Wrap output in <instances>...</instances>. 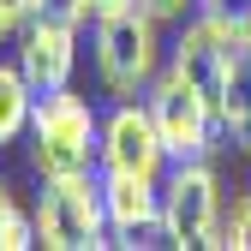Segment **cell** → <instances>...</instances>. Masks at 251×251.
<instances>
[{
	"instance_id": "obj_9",
	"label": "cell",
	"mask_w": 251,
	"mask_h": 251,
	"mask_svg": "<svg viewBox=\"0 0 251 251\" xmlns=\"http://www.w3.org/2000/svg\"><path fill=\"white\" fill-rule=\"evenodd\" d=\"M102 203H108L114 245H155V239H162V179L102 168Z\"/></svg>"
},
{
	"instance_id": "obj_13",
	"label": "cell",
	"mask_w": 251,
	"mask_h": 251,
	"mask_svg": "<svg viewBox=\"0 0 251 251\" xmlns=\"http://www.w3.org/2000/svg\"><path fill=\"white\" fill-rule=\"evenodd\" d=\"M36 12L66 18V24H90V0H36Z\"/></svg>"
},
{
	"instance_id": "obj_10",
	"label": "cell",
	"mask_w": 251,
	"mask_h": 251,
	"mask_svg": "<svg viewBox=\"0 0 251 251\" xmlns=\"http://www.w3.org/2000/svg\"><path fill=\"white\" fill-rule=\"evenodd\" d=\"M222 138L251 162V30H227V84H222Z\"/></svg>"
},
{
	"instance_id": "obj_4",
	"label": "cell",
	"mask_w": 251,
	"mask_h": 251,
	"mask_svg": "<svg viewBox=\"0 0 251 251\" xmlns=\"http://www.w3.org/2000/svg\"><path fill=\"white\" fill-rule=\"evenodd\" d=\"M222 209H227V198H222V174L209 168V155L168 162V174H162V239L168 245H179V251L203 245Z\"/></svg>"
},
{
	"instance_id": "obj_16",
	"label": "cell",
	"mask_w": 251,
	"mask_h": 251,
	"mask_svg": "<svg viewBox=\"0 0 251 251\" xmlns=\"http://www.w3.org/2000/svg\"><path fill=\"white\" fill-rule=\"evenodd\" d=\"M12 215H18V198H12V185L0 179V245H6V227H12Z\"/></svg>"
},
{
	"instance_id": "obj_14",
	"label": "cell",
	"mask_w": 251,
	"mask_h": 251,
	"mask_svg": "<svg viewBox=\"0 0 251 251\" xmlns=\"http://www.w3.org/2000/svg\"><path fill=\"white\" fill-rule=\"evenodd\" d=\"M138 6H150L162 24H179L185 12H198V0H138Z\"/></svg>"
},
{
	"instance_id": "obj_11",
	"label": "cell",
	"mask_w": 251,
	"mask_h": 251,
	"mask_svg": "<svg viewBox=\"0 0 251 251\" xmlns=\"http://www.w3.org/2000/svg\"><path fill=\"white\" fill-rule=\"evenodd\" d=\"M30 114H36V84L24 78L18 60H0V150H6V144H24Z\"/></svg>"
},
{
	"instance_id": "obj_8",
	"label": "cell",
	"mask_w": 251,
	"mask_h": 251,
	"mask_svg": "<svg viewBox=\"0 0 251 251\" xmlns=\"http://www.w3.org/2000/svg\"><path fill=\"white\" fill-rule=\"evenodd\" d=\"M12 60L24 66V78L36 84V96H48V90H66L72 72H78V24L36 12V18L18 30V54H12Z\"/></svg>"
},
{
	"instance_id": "obj_7",
	"label": "cell",
	"mask_w": 251,
	"mask_h": 251,
	"mask_svg": "<svg viewBox=\"0 0 251 251\" xmlns=\"http://www.w3.org/2000/svg\"><path fill=\"white\" fill-rule=\"evenodd\" d=\"M168 66L215 108V120H222V84H227V30L222 24L203 18V12H192V24L179 18V36L168 48Z\"/></svg>"
},
{
	"instance_id": "obj_15",
	"label": "cell",
	"mask_w": 251,
	"mask_h": 251,
	"mask_svg": "<svg viewBox=\"0 0 251 251\" xmlns=\"http://www.w3.org/2000/svg\"><path fill=\"white\" fill-rule=\"evenodd\" d=\"M0 12L12 18V30H24L30 18H36V0H0Z\"/></svg>"
},
{
	"instance_id": "obj_5",
	"label": "cell",
	"mask_w": 251,
	"mask_h": 251,
	"mask_svg": "<svg viewBox=\"0 0 251 251\" xmlns=\"http://www.w3.org/2000/svg\"><path fill=\"white\" fill-rule=\"evenodd\" d=\"M144 102H150L155 132H162V144H168L174 162H192V155H209V150H215V138H222V120H215V108H209V102H203L198 90L174 72V66H162V72L150 78Z\"/></svg>"
},
{
	"instance_id": "obj_3",
	"label": "cell",
	"mask_w": 251,
	"mask_h": 251,
	"mask_svg": "<svg viewBox=\"0 0 251 251\" xmlns=\"http://www.w3.org/2000/svg\"><path fill=\"white\" fill-rule=\"evenodd\" d=\"M36 245H48V251H102V245H114L108 203H102V168L78 174V179H42Z\"/></svg>"
},
{
	"instance_id": "obj_12",
	"label": "cell",
	"mask_w": 251,
	"mask_h": 251,
	"mask_svg": "<svg viewBox=\"0 0 251 251\" xmlns=\"http://www.w3.org/2000/svg\"><path fill=\"white\" fill-rule=\"evenodd\" d=\"M203 245H209V251H251V192L233 198L222 215H215V227H209Z\"/></svg>"
},
{
	"instance_id": "obj_2",
	"label": "cell",
	"mask_w": 251,
	"mask_h": 251,
	"mask_svg": "<svg viewBox=\"0 0 251 251\" xmlns=\"http://www.w3.org/2000/svg\"><path fill=\"white\" fill-rule=\"evenodd\" d=\"M162 18L138 0L96 18V78L108 96H144L150 78L162 72Z\"/></svg>"
},
{
	"instance_id": "obj_17",
	"label": "cell",
	"mask_w": 251,
	"mask_h": 251,
	"mask_svg": "<svg viewBox=\"0 0 251 251\" xmlns=\"http://www.w3.org/2000/svg\"><path fill=\"white\" fill-rule=\"evenodd\" d=\"M114 6H126V0H90V24H96L102 12H114Z\"/></svg>"
},
{
	"instance_id": "obj_1",
	"label": "cell",
	"mask_w": 251,
	"mask_h": 251,
	"mask_svg": "<svg viewBox=\"0 0 251 251\" xmlns=\"http://www.w3.org/2000/svg\"><path fill=\"white\" fill-rule=\"evenodd\" d=\"M30 174L36 179H78L102 168V114L90 108L78 90H48L36 96V114H30Z\"/></svg>"
},
{
	"instance_id": "obj_18",
	"label": "cell",
	"mask_w": 251,
	"mask_h": 251,
	"mask_svg": "<svg viewBox=\"0 0 251 251\" xmlns=\"http://www.w3.org/2000/svg\"><path fill=\"white\" fill-rule=\"evenodd\" d=\"M6 36H18V30H12V18H6V12H0V42H6Z\"/></svg>"
},
{
	"instance_id": "obj_6",
	"label": "cell",
	"mask_w": 251,
	"mask_h": 251,
	"mask_svg": "<svg viewBox=\"0 0 251 251\" xmlns=\"http://www.w3.org/2000/svg\"><path fill=\"white\" fill-rule=\"evenodd\" d=\"M168 144L155 132V114L144 96H120L102 114V168L114 174H144V179H162L168 174Z\"/></svg>"
}]
</instances>
